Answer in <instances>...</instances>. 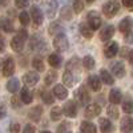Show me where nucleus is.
Wrapping results in <instances>:
<instances>
[{"mask_svg":"<svg viewBox=\"0 0 133 133\" xmlns=\"http://www.w3.org/2000/svg\"><path fill=\"white\" fill-rule=\"evenodd\" d=\"M53 47L55 49H57L59 52H64L69 48V41H68V37H66L64 33H57L53 39Z\"/></svg>","mask_w":133,"mask_h":133,"instance_id":"obj_1","label":"nucleus"},{"mask_svg":"<svg viewBox=\"0 0 133 133\" xmlns=\"http://www.w3.org/2000/svg\"><path fill=\"white\" fill-rule=\"evenodd\" d=\"M29 48L32 51H47V43L44 41L39 35H35L32 36L31 40H29Z\"/></svg>","mask_w":133,"mask_h":133,"instance_id":"obj_2","label":"nucleus"},{"mask_svg":"<svg viewBox=\"0 0 133 133\" xmlns=\"http://www.w3.org/2000/svg\"><path fill=\"white\" fill-rule=\"evenodd\" d=\"M118 9H120V5L117 2H108L103 5V14L107 17H113L118 12Z\"/></svg>","mask_w":133,"mask_h":133,"instance_id":"obj_3","label":"nucleus"},{"mask_svg":"<svg viewBox=\"0 0 133 133\" xmlns=\"http://www.w3.org/2000/svg\"><path fill=\"white\" fill-rule=\"evenodd\" d=\"M101 23L103 20L100 17V15L96 12V11H91L89 14H88V25H89L93 31L95 29H98L101 27Z\"/></svg>","mask_w":133,"mask_h":133,"instance_id":"obj_4","label":"nucleus"},{"mask_svg":"<svg viewBox=\"0 0 133 133\" xmlns=\"http://www.w3.org/2000/svg\"><path fill=\"white\" fill-rule=\"evenodd\" d=\"M2 71H3V75L5 77H9V76H12L14 72H15V61L12 57H7L3 64H2Z\"/></svg>","mask_w":133,"mask_h":133,"instance_id":"obj_5","label":"nucleus"},{"mask_svg":"<svg viewBox=\"0 0 133 133\" xmlns=\"http://www.w3.org/2000/svg\"><path fill=\"white\" fill-rule=\"evenodd\" d=\"M75 97L79 100L81 105H85V104H88V103L91 101V96H89V93L87 92V89H85L84 85H81L79 89L75 92Z\"/></svg>","mask_w":133,"mask_h":133,"instance_id":"obj_6","label":"nucleus"},{"mask_svg":"<svg viewBox=\"0 0 133 133\" xmlns=\"http://www.w3.org/2000/svg\"><path fill=\"white\" fill-rule=\"evenodd\" d=\"M31 15H32L31 17H32V20H33V24H35L36 27H39V25L43 24V21H44V15H43L41 9H40L39 7L33 5V7L31 8Z\"/></svg>","mask_w":133,"mask_h":133,"instance_id":"obj_7","label":"nucleus"},{"mask_svg":"<svg viewBox=\"0 0 133 133\" xmlns=\"http://www.w3.org/2000/svg\"><path fill=\"white\" fill-rule=\"evenodd\" d=\"M40 80V77H39V73L37 72H27L24 76H23V81L27 87H33V85H36Z\"/></svg>","mask_w":133,"mask_h":133,"instance_id":"obj_8","label":"nucleus"},{"mask_svg":"<svg viewBox=\"0 0 133 133\" xmlns=\"http://www.w3.org/2000/svg\"><path fill=\"white\" fill-rule=\"evenodd\" d=\"M61 109H63V115H65L66 117L73 118L77 116V108H76L73 101H66Z\"/></svg>","mask_w":133,"mask_h":133,"instance_id":"obj_9","label":"nucleus"},{"mask_svg":"<svg viewBox=\"0 0 133 133\" xmlns=\"http://www.w3.org/2000/svg\"><path fill=\"white\" fill-rule=\"evenodd\" d=\"M110 69H112V73L116 76V77H124L125 76V65L124 63L118 60V61H115L112 65H110Z\"/></svg>","mask_w":133,"mask_h":133,"instance_id":"obj_10","label":"nucleus"},{"mask_svg":"<svg viewBox=\"0 0 133 133\" xmlns=\"http://www.w3.org/2000/svg\"><path fill=\"white\" fill-rule=\"evenodd\" d=\"M84 113H85L87 118H95L101 113V107L97 104H89V105H87Z\"/></svg>","mask_w":133,"mask_h":133,"instance_id":"obj_11","label":"nucleus"},{"mask_svg":"<svg viewBox=\"0 0 133 133\" xmlns=\"http://www.w3.org/2000/svg\"><path fill=\"white\" fill-rule=\"evenodd\" d=\"M118 52V44L116 41H110L108 45L104 48V55L108 59H113Z\"/></svg>","mask_w":133,"mask_h":133,"instance_id":"obj_12","label":"nucleus"},{"mask_svg":"<svg viewBox=\"0 0 133 133\" xmlns=\"http://www.w3.org/2000/svg\"><path fill=\"white\" fill-rule=\"evenodd\" d=\"M115 35V27L113 25H105L100 31V40L101 41H108L113 37Z\"/></svg>","mask_w":133,"mask_h":133,"instance_id":"obj_13","label":"nucleus"},{"mask_svg":"<svg viewBox=\"0 0 133 133\" xmlns=\"http://www.w3.org/2000/svg\"><path fill=\"white\" fill-rule=\"evenodd\" d=\"M52 93L56 96L57 98H60V100H64V98L68 97V91H66V87H65V85H61V84L55 85Z\"/></svg>","mask_w":133,"mask_h":133,"instance_id":"obj_14","label":"nucleus"},{"mask_svg":"<svg viewBox=\"0 0 133 133\" xmlns=\"http://www.w3.org/2000/svg\"><path fill=\"white\" fill-rule=\"evenodd\" d=\"M57 8H59V2L57 0H51V2L47 3L45 5V14L48 17H53L57 12Z\"/></svg>","mask_w":133,"mask_h":133,"instance_id":"obj_15","label":"nucleus"},{"mask_svg":"<svg viewBox=\"0 0 133 133\" xmlns=\"http://www.w3.org/2000/svg\"><path fill=\"white\" fill-rule=\"evenodd\" d=\"M88 83H89V87L92 88L93 91H100L101 89V85H103V81L101 79L97 76V75H91L89 77H88Z\"/></svg>","mask_w":133,"mask_h":133,"instance_id":"obj_16","label":"nucleus"},{"mask_svg":"<svg viewBox=\"0 0 133 133\" xmlns=\"http://www.w3.org/2000/svg\"><path fill=\"white\" fill-rule=\"evenodd\" d=\"M20 100H21V103H24V104H31L32 103L33 93L28 89L27 87H24L23 89H20Z\"/></svg>","mask_w":133,"mask_h":133,"instance_id":"obj_17","label":"nucleus"},{"mask_svg":"<svg viewBox=\"0 0 133 133\" xmlns=\"http://www.w3.org/2000/svg\"><path fill=\"white\" fill-rule=\"evenodd\" d=\"M120 128H121V130L125 132V133L132 132V130H133V118L129 117V116H125L123 120H121Z\"/></svg>","mask_w":133,"mask_h":133,"instance_id":"obj_18","label":"nucleus"},{"mask_svg":"<svg viewBox=\"0 0 133 133\" xmlns=\"http://www.w3.org/2000/svg\"><path fill=\"white\" fill-rule=\"evenodd\" d=\"M41 115H43V108L40 105H36V107H33L31 110H29V118L32 121H35V123H37V121L41 118Z\"/></svg>","mask_w":133,"mask_h":133,"instance_id":"obj_19","label":"nucleus"},{"mask_svg":"<svg viewBox=\"0 0 133 133\" xmlns=\"http://www.w3.org/2000/svg\"><path fill=\"white\" fill-rule=\"evenodd\" d=\"M0 28H2L4 32L7 33H11V32H14V23H12V20H9L8 17H3V19H0Z\"/></svg>","mask_w":133,"mask_h":133,"instance_id":"obj_20","label":"nucleus"},{"mask_svg":"<svg viewBox=\"0 0 133 133\" xmlns=\"http://www.w3.org/2000/svg\"><path fill=\"white\" fill-rule=\"evenodd\" d=\"M121 100H123V93H121L120 89H117V88H115V89L110 91L109 93V101L112 104H118Z\"/></svg>","mask_w":133,"mask_h":133,"instance_id":"obj_21","label":"nucleus"},{"mask_svg":"<svg viewBox=\"0 0 133 133\" xmlns=\"http://www.w3.org/2000/svg\"><path fill=\"white\" fill-rule=\"evenodd\" d=\"M123 110L127 115L133 113V97L132 96H127L123 101Z\"/></svg>","mask_w":133,"mask_h":133,"instance_id":"obj_22","label":"nucleus"},{"mask_svg":"<svg viewBox=\"0 0 133 133\" xmlns=\"http://www.w3.org/2000/svg\"><path fill=\"white\" fill-rule=\"evenodd\" d=\"M11 47H12V49L15 52H21L24 48V40L20 39L19 36H15L12 39V41H11Z\"/></svg>","mask_w":133,"mask_h":133,"instance_id":"obj_23","label":"nucleus"},{"mask_svg":"<svg viewBox=\"0 0 133 133\" xmlns=\"http://www.w3.org/2000/svg\"><path fill=\"white\" fill-rule=\"evenodd\" d=\"M61 56L57 53H51L49 57H48V63L49 65L52 66V68H59V66L61 65Z\"/></svg>","mask_w":133,"mask_h":133,"instance_id":"obj_24","label":"nucleus"},{"mask_svg":"<svg viewBox=\"0 0 133 133\" xmlns=\"http://www.w3.org/2000/svg\"><path fill=\"white\" fill-rule=\"evenodd\" d=\"M98 125H100V130L104 132V133H108V132H110L113 129L112 123H110L108 118H104V117L98 120Z\"/></svg>","mask_w":133,"mask_h":133,"instance_id":"obj_25","label":"nucleus"},{"mask_svg":"<svg viewBox=\"0 0 133 133\" xmlns=\"http://www.w3.org/2000/svg\"><path fill=\"white\" fill-rule=\"evenodd\" d=\"M20 89V83H19V79H11L8 80L7 83V91L11 92V93H16L17 91Z\"/></svg>","mask_w":133,"mask_h":133,"instance_id":"obj_26","label":"nucleus"},{"mask_svg":"<svg viewBox=\"0 0 133 133\" xmlns=\"http://www.w3.org/2000/svg\"><path fill=\"white\" fill-rule=\"evenodd\" d=\"M80 130L83 133H95L97 130V128L93 125V123H91V121H83L81 125H80Z\"/></svg>","mask_w":133,"mask_h":133,"instance_id":"obj_27","label":"nucleus"},{"mask_svg":"<svg viewBox=\"0 0 133 133\" xmlns=\"http://www.w3.org/2000/svg\"><path fill=\"white\" fill-rule=\"evenodd\" d=\"M63 83H64L65 87H72V85L75 84V77H73L71 69L65 71V72L63 73Z\"/></svg>","mask_w":133,"mask_h":133,"instance_id":"obj_28","label":"nucleus"},{"mask_svg":"<svg viewBox=\"0 0 133 133\" xmlns=\"http://www.w3.org/2000/svg\"><path fill=\"white\" fill-rule=\"evenodd\" d=\"M80 32H81V35L85 39H92V36H93V29L88 24H85V23L80 24Z\"/></svg>","mask_w":133,"mask_h":133,"instance_id":"obj_29","label":"nucleus"},{"mask_svg":"<svg viewBox=\"0 0 133 133\" xmlns=\"http://www.w3.org/2000/svg\"><path fill=\"white\" fill-rule=\"evenodd\" d=\"M100 79H101V81H104L107 85H112L115 83V79H113V76L110 75L107 69H103L101 73H100Z\"/></svg>","mask_w":133,"mask_h":133,"instance_id":"obj_30","label":"nucleus"},{"mask_svg":"<svg viewBox=\"0 0 133 133\" xmlns=\"http://www.w3.org/2000/svg\"><path fill=\"white\" fill-rule=\"evenodd\" d=\"M32 65H33V68H35L36 71H39V72H44V69H45L44 61L40 56H35L32 59Z\"/></svg>","mask_w":133,"mask_h":133,"instance_id":"obj_31","label":"nucleus"},{"mask_svg":"<svg viewBox=\"0 0 133 133\" xmlns=\"http://www.w3.org/2000/svg\"><path fill=\"white\" fill-rule=\"evenodd\" d=\"M48 32H49V35H51V36H56L57 33H61V32H63V27H61L60 23L55 21V23H51V24H49Z\"/></svg>","mask_w":133,"mask_h":133,"instance_id":"obj_32","label":"nucleus"},{"mask_svg":"<svg viewBox=\"0 0 133 133\" xmlns=\"http://www.w3.org/2000/svg\"><path fill=\"white\" fill-rule=\"evenodd\" d=\"M107 113L110 118H113V120H117L118 118V108L116 107V104H110L108 105L107 108Z\"/></svg>","mask_w":133,"mask_h":133,"instance_id":"obj_33","label":"nucleus"},{"mask_svg":"<svg viewBox=\"0 0 133 133\" xmlns=\"http://www.w3.org/2000/svg\"><path fill=\"white\" fill-rule=\"evenodd\" d=\"M118 31L123 32V33H127V32L130 31V20L128 17L121 20V23L118 24Z\"/></svg>","mask_w":133,"mask_h":133,"instance_id":"obj_34","label":"nucleus"},{"mask_svg":"<svg viewBox=\"0 0 133 133\" xmlns=\"http://www.w3.org/2000/svg\"><path fill=\"white\" fill-rule=\"evenodd\" d=\"M56 79H57V72L55 71V69H52V71H49V72L47 73L45 79H44V83H45L47 85H52Z\"/></svg>","mask_w":133,"mask_h":133,"instance_id":"obj_35","label":"nucleus"},{"mask_svg":"<svg viewBox=\"0 0 133 133\" xmlns=\"http://www.w3.org/2000/svg\"><path fill=\"white\" fill-rule=\"evenodd\" d=\"M95 64H96V61H95V59L91 56V55H87V56L83 59V65L85 66L87 69H93Z\"/></svg>","mask_w":133,"mask_h":133,"instance_id":"obj_36","label":"nucleus"},{"mask_svg":"<svg viewBox=\"0 0 133 133\" xmlns=\"http://www.w3.org/2000/svg\"><path fill=\"white\" fill-rule=\"evenodd\" d=\"M61 116H63V109L60 107H55L51 109V118L53 121H59L61 118Z\"/></svg>","mask_w":133,"mask_h":133,"instance_id":"obj_37","label":"nucleus"},{"mask_svg":"<svg viewBox=\"0 0 133 133\" xmlns=\"http://www.w3.org/2000/svg\"><path fill=\"white\" fill-rule=\"evenodd\" d=\"M41 100L45 104H52L53 101H55V98H53V93H51V92H48V91H44L43 93H41Z\"/></svg>","mask_w":133,"mask_h":133,"instance_id":"obj_38","label":"nucleus"},{"mask_svg":"<svg viewBox=\"0 0 133 133\" xmlns=\"http://www.w3.org/2000/svg\"><path fill=\"white\" fill-rule=\"evenodd\" d=\"M60 16H61V19H64V20H71V19H72V11H71V8L66 7V5H65L64 8H61Z\"/></svg>","mask_w":133,"mask_h":133,"instance_id":"obj_39","label":"nucleus"},{"mask_svg":"<svg viewBox=\"0 0 133 133\" xmlns=\"http://www.w3.org/2000/svg\"><path fill=\"white\" fill-rule=\"evenodd\" d=\"M19 20H20V23L23 24V25H28V24H29V21H31L29 14H27V12H21V14L19 15Z\"/></svg>","mask_w":133,"mask_h":133,"instance_id":"obj_40","label":"nucleus"},{"mask_svg":"<svg viewBox=\"0 0 133 133\" xmlns=\"http://www.w3.org/2000/svg\"><path fill=\"white\" fill-rule=\"evenodd\" d=\"M84 9V3L81 0H73V11L76 14H80Z\"/></svg>","mask_w":133,"mask_h":133,"instance_id":"obj_41","label":"nucleus"},{"mask_svg":"<svg viewBox=\"0 0 133 133\" xmlns=\"http://www.w3.org/2000/svg\"><path fill=\"white\" fill-rule=\"evenodd\" d=\"M15 4L17 8H25L29 4V0H15Z\"/></svg>","mask_w":133,"mask_h":133,"instance_id":"obj_42","label":"nucleus"},{"mask_svg":"<svg viewBox=\"0 0 133 133\" xmlns=\"http://www.w3.org/2000/svg\"><path fill=\"white\" fill-rule=\"evenodd\" d=\"M11 104H12V107H14V108H20L23 103L20 101V98H19L17 96H14V97H12V100H11Z\"/></svg>","mask_w":133,"mask_h":133,"instance_id":"obj_43","label":"nucleus"},{"mask_svg":"<svg viewBox=\"0 0 133 133\" xmlns=\"http://www.w3.org/2000/svg\"><path fill=\"white\" fill-rule=\"evenodd\" d=\"M17 36L20 37V39H23L24 41L28 39V32H27V29H24V28H21V29H19V32H17Z\"/></svg>","mask_w":133,"mask_h":133,"instance_id":"obj_44","label":"nucleus"},{"mask_svg":"<svg viewBox=\"0 0 133 133\" xmlns=\"http://www.w3.org/2000/svg\"><path fill=\"white\" fill-rule=\"evenodd\" d=\"M9 130L12 133H17V132H20V125L17 123H12L9 125Z\"/></svg>","mask_w":133,"mask_h":133,"instance_id":"obj_45","label":"nucleus"},{"mask_svg":"<svg viewBox=\"0 0 133 133\" xmlns=\"http://www.w3.org/2000/svg\"><path fill=\"white\" fill-rule=\"evenodd\" d=\"M7 116V108L4 104H0V118H4Z\"/></svg>","mask_w":133,"mask_h":133,"instance_id":"obj_46","label":"nucleus"},{"mask_svg":"<svg viewBox=\"0 0 133 133\" xmlns=\"http://www.w3.org/2000/svg\"><path fill=\"white\" fill-rule=\"evenodd\" d=\"M35 130H36V128L33 127V125H31V124H27V125L24 127V132H25V133H29V132L33 133Z\"/></svg>","mask_w":133,"mask_h":133,"instance_id":"obj_47","label":"nucleus"},{"mask_svg":"<svg viewBox=\"0 0 133 133\" xmlns=\"http://www.w3.org/2000/svg\"><path fill=\"white\" fill-rule=\"evenodd\" d=\"M125 41L127 43H133V33L130 31L125 33Z\"/></svg>","mask_w":133,"mask_h":133,"instance_id":"obj_48","label":"nucleus"},{"mask_svg":"<svg viewBox=\"0 0 133 133\" xmlns=\"http://www.w3.org/2000/svg\"><path fill=\"white\" fill-rule=\"evenodd\" d=\"M123 4L129 8V9H133V0H123Z\"/></svg>","mask_w":133,"mask_h":133,"instance_id":"obj_49","label":"nucleus"},{"mask_svg":"<svg viewBox=\"0 0 133 133\" xmlns=\"http://www.w3.org/2000/svg\"><path fill=\"white\" fill-rule=\"evenodd\" d=\"M65 130H69V125L68 124H61L59 128H57V132H65Z\"/></svg>","mask_w":133,"mask_h":133,"instance_id":"obj_50","label":"nucleus"},{"mask_svg":"<svg viewBox=\"0 0 133 133\" xmlns=\"http://www.w3.org/2000/svg\"><path fill=\"white\" fill-rule=\"evenodd\" d=\"M4 49H5V43H4L2 39H0V53H3Z\"/></svg>","mask_w":133,"mask_h":133,"instance_id":"obj_51","label":"nucleus"},{"mask_svg":"<svg viewBox=\"0 0 133 133\" xmlns=\"http://www.w3.org/2000/svg\"><path fill=\"white\" fill-rule=\"evenodd\" d=\"M128 60H129V63H130V64H133V49L128 53Z\"/></svg>","mask_w":133,"mask_h":133,"instance_id":"obj_52","label":"nucleus"},{"mask_svg":"<svg viewBox=\"0 0 133 133\" xmlns=\"http://www.w3.org/2000/svg\"><path fill=\"white\" fill-rule=\"evenodd\" d=\"M60 2H63L64 4H66V3H68V2H69V0H60Z\"/></svg>","mask_w":133,"mask_h":133,"instance_id":"obj_53","label":"nucleus"},{"mask_svg":"<svg viewBox=\"0 0 133 133\" xmlns=\"http://www.w3.org/2000/svg\"><path fill=\"white\" fill-rule=\"evenodd\" d=\"M95 0H87V3H93Z\"/></svg>","mask_w":133,"mask_h":133,"instance_id":"obj_54","label":"nucleus"},{"mask_svg":"<svg viewBox=\"0 0 133 133\" xmlns=\"http://www.w3.org/2000/svg\"><path fill=\"white\" fill-rule=\"evenodd\" d=\"M2 64H3V63H2V59H0V69H2Z\"/></svg>","mask_w":133,"mask_h":133,"instance_id":"obj_55","label":"nucleus"}]
</instances>
